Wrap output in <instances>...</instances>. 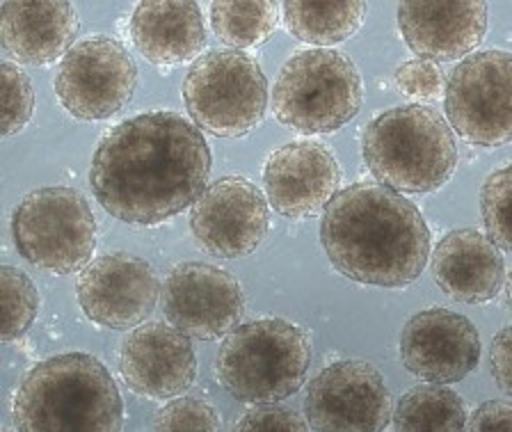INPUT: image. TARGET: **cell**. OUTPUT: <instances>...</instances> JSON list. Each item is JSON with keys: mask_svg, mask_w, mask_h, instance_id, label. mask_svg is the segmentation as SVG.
I'll return each instance as SVG.
<instances>
[{"mask_svg": "<svg viewBox=\"0 0 512 432\" xmlns=\"http://www.w3.org/2000/svg\"><path fill=\"white\" fill-rule=\"evenodd\" d=\"M154 432H220V419L204 400L176 398L156 414Z\"/></svg>", "mask_w": 512, "mask_h": 432, "instance_id": "83f0119b", "label": "cell"}, {"mask_svg": "<svg viewBox=\"0 0 512 432\" xmlns=\"http://www.w3.org/2000/svg\"><path fill=\"white\" fill-rule=\"evenodd\" d=\"M400 359L416 378L432 384L460 382L480 359V336L469 318L448 309H428L407 320Z\"/></svg>", "mask_w": 512, "mask_h": 432, "instance_id": "9a60e30c", "label": "cell"}, {"mask_svg": "<svg viewBox=\"0 0 512 432\" xmlns=\"http://www.w3.org/2000/svg\"><path fill=\"white\" fill-rule=\"evenodd\" d=\"M398 23L407 46L430 62L458 60L483 42L487 7L478 0L460 3H400Z\"/></svg>", "mask_w": 512, "mask_h": 432, "instance_id": "ac0fdd59", "label": "cell"}, {"mask_svg": "<svg viewBox=\"0 0 512 432\" xmlns=\"http://www.w3.org/2000/svg\"><path fill=\"white\" fill-rule=\"evenodd\" d=\"M432 275L448 298L474 304L492 300L501 291L506 266L485 234L476 229H458L435 247Z\"/></svg>", "mask_w": 512, "mask_h": 432, "instance_id": "ffe728a7", "label": "cell"}, {"mask_svg": "<svg viewBox=\"0 0 512 432\" xmlns=\"http://www.w3.org/2000/svg\"><path fill=\"white\" fill-rule=\"evenodd\" d=\"M480 208L492 243L512 252V165L487 176L480 192Z\"/></svg>", "mask_w": 512, "mask_h": 432, "instance_id": "484cf974", "label": "cell"}, {"mask_svg": "<svg viewBox=\"0 0 512 432\" xmlns=\"http://www.w3.org/2000/svg\"><path fill=\"white\" fill-rule=\"evenodd\" d=\"M135 48L158 67L181 64L202 53L206 30L197 3L190 0H147L131 19Z\"/></svg>", "mask_w": 512, "mask_h": 432, "instance_id": "44dd1931", "label": "cell"}, {"mask_svg": "<svg viewBox=\"0 0 512 432\" xmlns=\"http://www.w3.org/2000/svg\"><path fill=\"white\" fill-rule=\"evenodd\" d=\"M444 108L462 140L480 147L512 142V55L480 51L464 58L448 78Z\"/></svg>", "mask_w": 512, "mask_h": 432, "instance_id": "9c48e42d", "label": "cell"}, {"mask_svg": "<svg viewBox=\"0 0 512 432\" xmlns=\"http://www.w3.org/2000/svg\"><path fill=\"white\" fill-rule=\"evenodd\" d=\"M211 149L195 126L174 112H147L101 140L90 186L115 218L158 224L186 211L206 192Z\"/></svg>", "mask_w": 512, "mask_h": 432, "instance_id": "6da1fadb", "label": "cell"}, {"mask_svg": "<svg viewBox=\"0 0 512 432\" xmlns=\"http://www.w3.org/2000/svg\"><path fill=\"white\" fill-rule=\"evenodd\" d=\"M3 46L21 64L55 62L74 48L78 16L64 0H10L0 7Z\"/></svg>", "mask_w": 512, "mask_h": 432, "instance_id": "d6986e66", "label": "cell"}, {"mask_svg": "<svg viewBox=\"0 0 512 432\" xmlns=\"http://www.w3.org/2000/svg\"><path fill=\"white\" fill-rule=\"evenodd\" d=\"M234 432H309L300 414L288 407L261 405L236 423Z\"/></svg>", "mask_w": 512, "mask_h": 432, "instance_id": "f546056e", "label": "cell"}, {"mask_svg": "<svg viewBox=\"0 0 512 432\" xmlns=\"http://www.w3.org/2000/svg\"><path fill=\"white\" fill-rule=\"evenodd\" d=\"M467 432H512V403L487 400L471 414Z\"/></svg>", "mask_w": 512, "mask_h": 432, "instance_id": "4dcf8cb0", "label": "cell"}, {"mask_svg": "<svg viewBox=\"0 0 512 432\" xmlns=\"http://www.w3.org/2000/svg\"><path fill=\"white\" fill-rule=\"evenodd\" d=\"M364 160L380 186L394 192H432L458 165L453 131L426 106L382 112L364 133Z\"/></svg>", "mask_w": 512, "mask_h": 432, "instance_id": "277c9868", "label": "cell"}, {"mask_svg": "<svg viewBox=\"0 0 512 432\" xmlns=\"http://www.w3.org/2000/svg\"><path fill=\"white\" fill-rule=\"evenodd\" d=\"M119 371L135 394L165 400L190 389L197 359L186 334L165 323H149L124 341Z\"/></svg>", "mask_w": 512, "mask_h": 432, "instance_id": "e0dca14e", "label": "cell"}, {"mask_svg": "<svg viewBox=\"0 0 512 432\" xmlns=\"http://www.w3.org/2000/svg\"><path fill=\"white\" fill-rule=\"evenodd\" d=\"M277 21V5L268 3V0H256V3L218 0L211 5V26L215 35L234 48L263 44L277 28Z\"/></svg>", "mask_w": 512, "mask_h": 432, "instance_id": "cb8c5ba5", "label": "cell"}, {"mask_svg": "<svg viewBox=\"0 0 512 432\" xmlns=\"http://www.w3.org/2000/svg\"><path fill=\"white\" fill-rule=\"evenodd\" d=\"M12 236L16 250L35 268L71 275L92 259L96 220L78 190L39 188L16 206Z\"/></svg>", "mask_w": 512, "mask_h": 432, "instance_id": "ba28073f", "label": "cell"}, {"mask_svg": "<svg viewBox=\"0 0 512 432\" xmlns=\"http://www.w3.org/2000/svg\"><path fill=\"white\" fill-rule=\"evenodd\" d=\"M19 432H122L124 405L108 368L69 352L39 362L12 405Z\"/></svg>", "mask_w": 512, "mask_h": 432, "instance_id": "3957f363", "label": "cell"}, {"mask_svg": "<svg viewBox=\"0 0 512 432\" xmlns=\"http://www.w3.org/2000/svg\"><path fill=\"white\" fill-rule=\"evenodd\" d=\"M341 170L330 149L293 142L277 149L263 170L270 206L284 218H311L327 208L339 190Z\"/></svg>", "mask_w": 512, "mask_h": 432, "instance_id": "2e32d148", "label": "cell"}, {"mask_svg": "<svg viewBox=\"0 0 512 432\" xmlns=\"http://www.w3.org/2000/svg\"><path fill=\"white\" fill-rule=\"evenodd\" d=\"M304 412L314 432H382L391 419V396L371 364L346 359L309 382Z\"/></svg>", "mask_w": 512, "mask_h": 432, "instance_id": "8fae6325", "label": "cell"}, {"mask_svg": "<svg viewBox=\"0 0 512 432\" xmlns=\"http://www.w3.org/2000/svg\"><path fill=\"white\" fill-rule=\"evenodd\" d=\"M158 298L154 268L133 254L101 256L78 279V300L85 316L110 330H131L144 323Z\"/></svg>", "mask_w": 512, "mask_h": 432, "instance_id": "5bb4252c", "label": "cell"}, {"mask_svg": "<svg viewBox=\"0 0 512 432\" xmlns=\"http://www.w3.org/2000/svg\"><path fill=\"white\" fill-rule=\"evenodd\" d=\"M37 309L39 295L35 284L21 270L3 266L0 270V314H3L0 334H3V341L12 343L21 334H26L35 323Z\"/></svg>", "mask_w": 512, "mask_h": 432, "instance_id": "d4e9b609", "label": "cell"}, {"mask_svg": "<svg viewBox=\"0 0 512 432\" xmlns=\"http://www.w3.org/2000/svg\"><path fill=\"white\" fill-rule=\"evenodd\" d=\"M311 364V346L298 327L279 318L236 327L218 352V378L240 403L272 405L293 396Z\"/></svg>", "mask_w": 512, "mask_h": 432, "instance_id": "5b68a950", "label": "cell"}, {"mask_svg": "<svg viewBox=\"0 0 512 432\" xmlns=\"http://www.w3.org/2000/svg\"><path fill=\"white\" fill-rule=\"evenodd\" d=\"M286 28L293 37L307 44L332 46L346 42L362 26L366 5L357 0L348 3H300L288 0L282 5Z\"/></svg>", "mask_w": 512, "mask_h": 432, "instance_id": "7402d4cb", "label": "cell"}, {"mask_svg": "<svg viewBox=\"0 0 512 432\" xmlns=\"http://www.w3.org/2000/svg\"><path fill=\"white\" fill-rule=\"evenodd\" d=\"M506 291H508V307L512 309V272H510V277H508V288H506Z\"/></svg>", "mask_w": 512, "mask_h": 432, "instance_id": "d6a6232c", "label": "cell"}, {"mask_svg": "<svg viewBox=\"0 0 512 432\" xmlns=\"http://www.w3.org/2000/svg\"><path fill=\"white\" fill-rule=\"evenodd\" d=\"M135 83L131 53L112 37H90L62 58L55 94L69 115L94 122L117 115L131 101Z\"/></svg>", "mask_w": 512, "mask_h": 432, "instance_id": "30bf717a", "label": "cell"}, {"mask_svg": "<svg viewBox=\"0 0 512 432\" xmlns=\"http://www.w3.org/2000/svg\"><path fill=\"white\" fill-rule=\"evenodd\" d=\"M0 83H3V138L19 133L26 128L35 108L30 78L12 62H3L0 67Z\"/></svg>", "mask_w": 512, "mask_h": 432, "instance_id": "4316f807", "label": "cell"}, {"mask_svg": "<svg viewBox=\"0 0 512 432\" xmlns=\"http://www.w3.org/2000/svg\"><path fill=\"white\" fill-rule=\"evenodd\" d=\"M163 314L192 339L213 341L236 330L245 314L236 277L208 263H181L163 284Z\"/></svg>", "mask_w": 512, "mask_h": 432, "instance_id": "7c38bea8", "label": "cell"}, {"mask_svg": "<svg viewBox=\"0 0 512 432\" xmlns=\"http://www.w3.org/2000/svg\"><path fill=\"white\" fill-rule=\"evenodd\" d=\"M192 122L218 138H240L263 122L268 83L259 62L243 51H211L183 80Z\"/></svg>", "mask_w": 512, "mask_h": 432, "instance_id": "52a82bcc", "label": "cell"}, {"mask_svg": "<svg viewBox=\"0 0 512 432\" xmlns=\"http://www.w3.org/2000/svg\"><path fill=\"white\" fill-rule=\"evenodd\" d=\"M396 432H464L467 412L460 396L442 384H421L398 400Z\"/></svg>", "mask_w": 512, "mask_h": 432, "instance_id": "603a6c76", "label": "cell"}, {"mask_svg": "<svg viewBox=\"0 0 512 432\" xmlns=\"http://www.w3.org/2000/svg\"><path fill=\"white\" fill-rule=\"evenodd\" d=\"M320 240L341 275L384 288L416 282L430 254L419 208L378 183L336 192L325 208Z\"/></svg>", "mask_w": 512, "mask_h": 432, "instance_id": "7a4b0ae2", "label": "cell"}, {"mask_svg": "<svg viewBox=\"0 0 512 432\" xmlns=\"http://www.w3.org/2000/svg\"><path fill=\"white\" fill-rule=\"evenodd\" d=\"M362 99L355 62L332 48H311L295 53L279 71L272 110L293 131L332 133L357 115Z\"/></svg>", "mask_w": 512, "mask_h": 432, "instance_id": "8992f818", "label": "cell"}, {"mask_svg": "<svg viewBox=\"0 0 512 432\" xmlns=\"http://www.w3.org/2000/svg\"><path fill=\"white\" fill-rule=\"evenodd\" d=\"M396 85L414 101H432L442 94V71L430 60L405 62L396 71Z\"/></svg>", "mask_w": 512, "mask_h": 432, "instance_id": "f1b7e54d", "label": "cell"}, {"mask_svg": "<svg viewBox=\"0 0 512 432\" xmlns=\"http://www.w3.org/2000/svg\"><path fill=\"white\" fill-rule=\"evenodd\" d=\"M263 192L243 176H224L208 186L190 213V229L208 254L238 259L252 254L268 234Z\"/></svg>", "mask_w": 512, "mask_h": 432, "instance_id": "4fadbf2b", "label": "cell"}, {"mask_svg": "<svg viewBox=\"0 0 512 432\" xmlns=\"http://www.w3.org/2000/svg\"><path fill=\"white\" fill-rule=\"evenodd\" d=\"M490 366L496 384L512 396V327H506L494 336Z\"/></svg>", "mask_w": 512, "mask_h": 432, "instance_id": "1f68e13d", "label": "cell"}]
</instances>
